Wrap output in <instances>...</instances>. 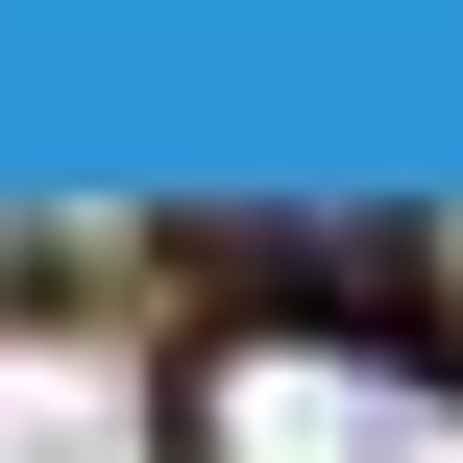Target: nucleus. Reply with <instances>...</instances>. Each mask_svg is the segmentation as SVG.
Listing matches in <instances>:
<instances>
[{
	"instance_id": "2",
	"label": "nucleus",
	"mask_w": 463,
	"mask_h": 463,
	"mask_svg": "<svg viewBox=\"0 0 463 463\" xmlns=\"http://www.w3.org/2000/svg\"><path fill=\"white\" fill-rule=\"evenodd\" d=\"M0 463H171V391L98 317H0Z\"/></svg>"
},
{
	"instance_id": "1",
	"label": "nucleus",
	"mask_w": 463,
	"mask_h": 463,
	"mask_svg": "<svg viewBox=\"0 0 463 463\" xmlns=\"http://www.w3.org/2000/svg\"><path fill=\"white\" fill-rule=\"evenodd\" d=\"M195 463H463V366L391 317H244L195 366Z\"/></svg>"
}]
</instances>
